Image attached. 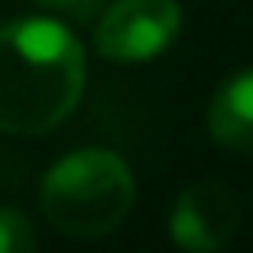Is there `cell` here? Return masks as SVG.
Returning a JSON list of instances; mask_svg holds the SVG:
<instances>
[{"label": "cell", "instance_id": "obj_1", "mask_svg": "<svg viewBox=\"0 0 253 253\" xmlns=\"http://www.w3.org/2000/svg\"><path fill=\"white\" fill-rule=\"evenodd\" d=\"M86 56L56 19L0 26V130L38 138L60 126L82 101Z\"/></svg>", "mask_w": 253, "mask_h": 253}, {"label": "cell", "instance_id": "obj_2", "mask_svg": "<svg viewBox=\"0 0 253 253\" xmlns=\"http://www.w3.org/2000/svg\"><path fill=\"white\" fill-rule=\"evenodd\" d=\"M134 205V175L119 153L79 149L41 179V212L67 238L112 235Z\"/></svg>", "mask_w": 253, "mask_h": 253}, {"label": "cell", "instance_id": "obj_3", "mask_svg": "<svg viewBox=\"0 0 253 253\" xmlns=\"http://www.w3.org/2000/svg\"><path fill=\"white\" fill-rule=\"evenodd\" d=\"M182 30L179 0H116L93 30V45L104 60L142 63L175 45Z\"/></svg>", "mask_w": 253, "mask_h": 253}, {"label": "cell", "instance_id": "obj_4", "mask_svg": "<svg viewBox=\"0 0 253 253\" xmlns=\"http://www.w3.org/2000/svg\"><path fill=\"white\" fill-rule=\"evenodd\" d=\"M238 220H242V212H238V198L231 186H223V182H194L175 198L168 231H171V238L182 250L209 253L235 238Z\"/></svg>", "mask_w": 253, "mask_h": 253}, {"label": "cell", "instance_id": "obj_5", "mask_svg": "<svg viewBox=\"0 0 253 253\" xmlns=\"http://www.w3.org/2000/svg\"><path fill=\"white\" fill-rule=\"evenodd\" d=\"M209 134L223 149L253 153V67L220 82L209 101Z\"/></svg>", "mask_w": 253, "mask_h": 253}, {"label": "cell", "instance_id": "obj_6", "mask_svg": "<svg viewBox=\"0 0 253 253\" xmlns=\"http://www.w3.org/2000/svg\"><path fill=\"white\" fill-rule=\"evenodd\" d=\"M34 246H38V235H34L26 212L0 209V253H26Z\"/></svg>", "mask_w": 253, "mask_h": 253}, {"label": "cell", "instance_id": "obj_7", "mask_svg": "<svg viewBox=\"0 0 253 253\" xmlns=\"http://www.w3.org/2000/svg\"><path fill=\"white\" fill-rule=\"evenodd\" d=\"M41 8H52V11H71V8H82V0H38Z\"/></svg>", "mask_w": 253, "mask_h": 253}]
</instances>
